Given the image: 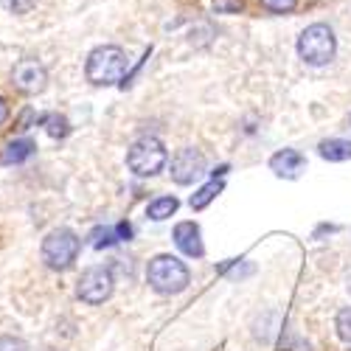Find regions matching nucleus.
Returning <instances> with one entry per match:
<instances>
[{
	"label": "nucleus",
	"instance_id": "nucleus-24",
	"mask_svg": "<svg viewBox=\"0 0 351 351\" xmlns=\"http://www.w3.org/2000/svg\"><path fill=\"white\" fill-rule=\"evenodd\" d=\"M348 292H351V278H348Z\"/></svg>",
	"mask_w": 351,
	"mask_h": 351
},
{
	"label": "nucleus",
	"instance_id": "nucleus-9",
	"mask_svg": "<svg viewBox=\"0 0 351 351\" xmlns=\"http://www.w3.org/2000/svg\"><path fill=\"white\" fill-rule=\"evenodd\" d=\"M171 239H174V245H178L191 258H199L202 253H206V247H202V233H199V228L194 222H180L178 228H174Z\"/></svg>",
	"mask_w": 351,
	"mask_h": 351
},
{
	"label": "nucleus",
	"instance_id": "nucleus-4",
	"mask_svg": "<svg viewBox=\"0 0 351 351\" xmlns=\"http://www.w3.org/2000/svg\"><path fill=\"white\" fill-rule=\"evenodd\" d=\"M82 239L68 228H56L43 239V261L51 270H68L79 256Z\"/></svg>",
	"mask_w": 351,
	"mask_h": 351
},
{
	"label": "nucleus",
	"instance_id": "nucleus-18",
	"mask_svg": "<svg viewBox=\"0 0 351 351\" xmlns=\"http://www.w3.org/2000/svg\"><path fill=\"white\" fill-rule=\"evenodd\" d=\"M261 6L276 12V14H287V12H292L298 6V0H261Z\"/></svg>",
	"mask_w": 351,
	"mask_h": 351
},
{
	"label": "nucleus",
	"instance_id": "nucleus-15",
	"mask_svg": "<svg viewBox=\"0 0 351 351\" xmlns=\"http://www.w3.org/2000/svg\"><path fill=\"white\" fill-rule=\"evenodd\" d=\"M40 121L48 127V135H53V138H65V135L71 132V127H68V119H65V115H56V112H51V115H43Z\"/></svg>",
	"mask_w": 351,
	"mask_h": 351
},
{
	"label": "nucleus",
	"instance_id": "nucleus-6",
	"mask_svg": "<svg viewBox=\"0 0 351 351\" xmlns=\"http://www.w3.org/2000/svg\"><path fill=\"white\" fill-rule=\"evenodd\" d=\"M112 273L107 267H90L84 270L82 278H79V287H76V295L84 301V304H104L110 295H112Z\"/></svg>",
	"mask_w": 351,
	"mask_h": 351
},
{
	"label": "nucleus",
	"instance_id": "nucleus-2",
	"mask_svg": "<svg viewBox=\"0 0 351 351\" xmlns=\"http://www.w3.org/2000/svg\"><path fill=\"white\" fill-rule=\"evenodd\" d=\"M149 287L160 295H174V292H183L189 287V267L178 256H155L149 261V270H146Z\"/></svg>",
	"mask_w": 351,
	"mask_h": 351
},
{
	"label": "nucleus",
	"instance_id": "nucleus-1",
	"mask_svg": "<svg viewBox=\"0 0 351 351\" xmlns=\"http://www.w3.org/2000/svg\"><path fill=\"white\" fill-rule=\"evenodd\" d=\"M84 73H87V82H93L99 87L115 84V82H121L124 73H127V56L119 45H101L87 56Z\"/></svg>",
	"mask_w": 351,
	"mask_h": 351
},
{
	"label": "nucleus",
	"instance_id": "nucleus-21",
	"mask_svg": "<svg viewBox=\"0 0 351 351\" xmlns=\"http://www.w3.org/2000/svg\"><path fill=\"white\" fill-rule=\"evenodd\" d=\"M0 351H28V348L17 337H0Z\"/></svg>",
	"mask_w": 351,
	"mask_h": 351
},
{
	"label": "nucleus",
	"instance_id": "nucleus-17",
	"mask_svg": "<svg viewBox=\"0 0 351 351\" xmlns=\"http://www.w3.org/2000/svg\"><path fill=\"white\" fill-rule=\"evenodd\" d=\"M115 239H119V237H115V230H110V228H96L93 233H90V245L93 247H110Z\"/></svg>",
	"mask_w": 351,
	"mask_h": 351
},
{
	"label": "nucleus",
	"instance_id": "nucleus-8",
	"mask_svg": "<svg viewBox=\"0 0 351 351\" xmlns=\"http://www.w3.org/2000/svg\"><path fill=\"white\" fill-rule=\"evenodd\" d=\"M202 171H206V155H202L199 149H180L171 158V180L174 183L189 186L199 178Z\"/></svg>",
	"mask_w": 351,
	"mask_h": 351
},
{
	"label": "nucleus",
	"instance_id": "nucleus-14",
	"mask_svg": "<svg viewBox=\"0 0 351 351\" xmlns=\"http://www.w3.org/2000/svg\"><path fill=\"white\" fill-rule=\"evenodd\" d=\"M219 191H222V180H217V178H214L211 183H206V186H202V189L191 197V208H194V211H202V208H206Z\"/></svg>",
	"mask_w": 351,
	"mask_h": 351
},
{
	"label": "nucleus",
	"instance_id": "nucleus-5",
	"mask_svg": "<svg viewBox=\"0 0 351 351\" xmlns=\"http://www.w3.org/2000/svg\"><path fill=\"white\" fill-rule=\"evenodd\" d=\"M166 160H169L166 146L152 135L135 141L127 152V166L138 174V178H152V174H158L166 166Z\"/></svg>",
	"mask_w": 351,
	"mask_h": 351
},
{
	"label": "nucleus",
	"instance_id": "nucleus-20",
	"mask_svg": "<svg viewBox=\"0 0 351 351\" xmlns=\"http://www.w3.org/2000/svg\"><path fill=\"white\" fill-rule=\"evenodd\" d=\"M3 6H6L12 14H28V12L37 6V0H3Z\"/></svg>",
	"mask_w": 351,
	"mask_h": 351
},
{
	"label": "nucleus",
	"instance_id": "nucleus-23",
	"mask_svg": "<svg viewBox=\"0 0 351 351\" xmlns=\"http://www.w3.org/2000/svg\"><path fill=\"white\" fill-rule=\"evenodd\" d=\"M6 119H9V104H6V99L0 96V127L6 124Z\"/></svg>",
	"mask_w": 351,
	"mask_h": 351
},
{
	"label": "nucleus",
	"instance_id": "nucleus-11",
	"mask_svg": "<svg viewBox=\"0 0 351 351\" xmlns=\"http://www.w3.org/2000/svg\"><path fill=\"white\" fill-rule=\"evenodd\" d=\"M34 152H37L34 141H28V138H20V141H12V143H6L3 155H0V163H3V166H17V163L28 160V158H32Z\"/></svg>",
	"mask_w": 351,
	"mask_h": 351
},
{
	"label": "nucleus",
	"instance_id": "nucleus-13",
	"mask_svg": "<svg viewBox=\"0 0 351 351\" xmlns=\"http://www.w3.org/2000/svg\"><path fill=\"white\" fill-rule=\"evenodd\" d=\"M178 197H158V199H152L149 202V208H146V214H149V219H169L174 211H178Z\"/></svg>",
	"mask_w": 351,
	"mask_h": 351
},
{
	"label": "nucleus",
	"instance_id": "nucleus-19",
	"mask_svg": "<svg viewBox=\"0 0 351 351\" xmlns=\"http://www.w3.org/2000/svg\"><path fill=\"white\" fill-rule=\"evenodd\" d=\"M214 9L219 14H237L245 9V0H214Z\"/></svg>",
	"mask_w": 351,
	"mask_h": 351
},
{
	"label": "nucleus",
	"instance_id": "nucleus-10",
	"mask_svg": "<svg viewBox=\"0 0 351 351\" xmlns=\"http://www.w3.org/2000/svg\"><path fill=\"white\" fill-rule=\"evenodd\" d=\"M304 155L298 149H281L270 158V169L278 174V178H287V180H295L298 174L304 171Z\"/></svg>",
	"mask_w": 351,
	"mask_h": 351
},
{
	"label": "nucleus",
	"instance_id": "nucleus-12",
	"mask_svg": "<svg viewBox=\"0 0 351 351\" xmlns=\"http://www.w3.org/2000/svg\"><path fill=\"white\" fill-rule=\"evenodd\" d=\"M317 152L324 160H332V163H343V160H351V141L346 138H329V141H320Z\"/></svg>",
	"mask_w": 351,
	"mask_h": 351
},
{
	"label": "nucleus",
	"instance_id": "nucleus-16",
	"mask_svg": "<svg viewBox=\"0 0 351 351\" xmlns=\"http://www.w3.org/2000/svg\"><path fill=\"white\" fill-rule=\"evenodd\" d=\"M335 326H337V335H340V340L351 343V306H346V309H340V312H337Z\"/></svg>",
	"mask_w": 351,
	"mask_h": 351
},
{
	"label": "nucleus",
	"instance_id": "nucleus-22",
	"mask_svg": "<svg viewBox=\"0 0 351 351\" xmlns=\"http://www.w3.org/2000/svg\"><path fill=\"white\" fill-rule=\"evenodd\" d=\"M115 237H119V239H130L132 237V225L130 222H119V225H115Z\"/></svg>",
	"mask_w": 351,
	"mask_h": 351
},
{
	"label": "nucleus",
	"instance_id": "nucleus-3",
	"mask_svg": "<svg viewBox=\"0 0 351 351\" xmlns=\"http://www.w3.org/2000/svg\"><path fill=\"white\" fill-rule=\"evenodd\" d=\"M335 48H337L335 32L324 23L309 25L306 32L298 37V56L306 65H315V68L329 65L335 60Z\"/></svg>",
	"mask_w": 351,
	"mask_h": 351
},
{
	"label": "nucleus",
	"instance_id": "nucleus-7",
	"mask_svg": "<svg viewBox=\"0 0 351 351\" xmlns=\"http://www.w3.org/2000/svg\"><path fill=\"white\" fill-rule=\"evenodd\" d=\"M12 82L20 93L25 96H34V93H43L45 90V82H48V73L45 68L37 62V60H20L12 71Z\"/></svg>",
	"mask_w": 351,
	"mask_h": 351
}]
</instances>
